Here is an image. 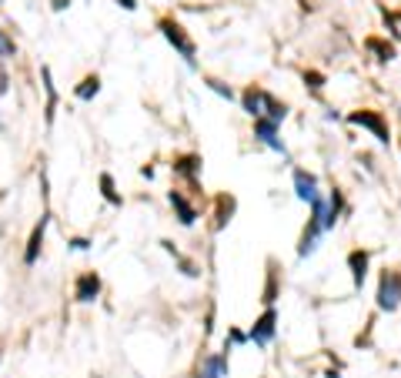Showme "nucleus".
<instances>
[{
	"label": "nucleus",
	"instance_id": "obj_1",
	"mask_svg": "<svg viewBox=\"0 0 401 378\" xmlns=\"http://www.w3.org/2000/svg\"><path fill=\"white\" fill-rule=\"evenodd\" d=\"M157 31H161V37L177 51V54L184 57L187 67H197V44H194V37L184 31V23L174 21L171 14H167V17H157Z\"/></svg>",
	"mask_w": 401,
	"mask_h": 378
},
{
	"label": "nucleus",
	"instance_id": "obj_2",
	"mask_svg": "<svg viewBox=\"0 0 401 378\" xmlns=\"http://www.w3.org/2000/svg\"><path fill=\"white\" fill-rule=\"evenodd\" d=\"M348 124H358V127L371 131L375 137H378V145H385V147L391 145L388 117H385L381 111H375V107H358V111H351V114H348Z\"/></svg>",
	"mask_w": 401,
	"mask_h": 378
},
{
	"label": "nucleus",
	"instance_id": "obj_3",
	"mask_svg": "<svg viewBox=\"0 0 401 378\" xmlns=\"http://www.w3.org/2000/svg\"><path fill=\"white\" fill-rule=\"evenodd\" d=\"M378 308L381 312H398L401 308V271L385 268L378 278Z\"/></svg>",
	"mask_w": 401,
	"mask_h": 378
},
{
	"label": "nucleus",
	"instance_id": "obj_4",
	"mask_svg": "<svg viewBox=\"0 0 401 378\" xmlns=\"http://www.w3.org/2000/svg\"><path fill=\"white\" fill-rule=\"evenodd\" d=\"M274 335H278V312H274V305H271V308H264V315H261L258 322L251 325L248 342H254L258 348H268L274 342Z\"/></svg>",
	"mask_w": 401,
	"mask_h": 378
},
{
	"label": "nucleus",
	"instance_id": "obj_5",
	"mask_svg": "<svg viewBox=\"0 0 401 378\" xmlns=\"http://www.w3.org/2000/svg\"><path fill=\"white\" fill-rule=\"evenodd\" d=\"M254 137H258L264 147H271V151H278V154H288V147H284V141L278 137V124L268 121V117H254Z\"/></svg>",
	"mask_w": 401,
	"mask_h": 378
},
{
	"label": "nucleus",
	"instance_id": "obj_6",
	"mask_svg": "<svg viewBox=\"0 0 401 378\" xmlns=\"http://www.w3.org/2000/svg\"><path fill=\"white\" fill-rule=\"evenodd\" d=\"M47 214H43L41 221L33 224V231H31V238H27V248H24V265L31 268V265H37V258H41V248H43V234H47Z\"/></svg>",
	"mask_w": 401,
	"mask_h": 378
},
{
	"label": "nucleus",
	"instance_id": "obj_7",
	"mask_svg": "<svg viewBox=\"0 0 401 378\" xmlns=\"http://www.w3.org/2000/svg\"><path fill=\"white\" fill-rule=\"evenodd\" d=\"M228 355L231 348H224L221 355H207L197 365V378H228Z\"/></svg>",
	"mask_w": 401,
	"mask_h": 378
},
{
	"label": "nucleus",
	"instance_id": "obj_8",
	"mask_svg": "<svg viewBox=\"0 0 401 378\" xmlns=\"http://www.w3.org/2000/svg\"><path fill=\"white\" fill-rule=\"evenodd\" d=\"M100 295V275L98 271H80L74 281V298L77 301H94Z\"/></svg>",
	"mask_w": 401,
	"mask_h": 378
},
{
	"label": "nucleus",
	"instance_id": "obj_9",
	"mask_svg": "<svg viewBox=\"0 0 401 378\" xmlns=\"http://www.w3.org/2000/svg\"><path fill=\"white\" fill-rule=\"evenodd\" d=\"M368 265H371V251H365V248H355V251L348 255V268H351L355 288H361V285L368 281Z\"/></svg>",
	"mask_w": 401,
	"mask_h": 378
},
{
	"label": "nucleus",
	"instance_id": "obj_10",
	"mask_svg": "<svg viewBox=\"0 0 401 378\" xmlns=\"http://www.w3.org/2000/svg\"><path fill=\"white\" fill-rule=\"evenodd\" d=\"M294 194H298L301 201H308V204L321 198V194H318V178L311 174V171H304V167L294 171Z\"/></svg>",
	"mask_w": 401,
	"mask_h": 378
},
{
	"label": "nucleus",
	"instance_id": "obj_11",
	"mask_svg": "<svg viewBox=\"0 0 401 378\" xmlns=\"http://www.w3.org/2000/svg\"><path fill=\"white\" fill-rule=\"evenodd\" d=\"M41 80H43V94H47V104H43V121L54 124L57 100H61V94H57V88H54V74H51V67H47V64L41 67Z\"/></svg>",
	"mask_w": 401,
	"mask_h": 378
},
{
	"label": "nucleus",
	"instance_id": "obj_12",
	"mask_svg": "<svg viewBox=\"0 0 401 378\" xmlns=\"http://www.w3.org/2000/svg\"><path fill=\"white\" fill-rule=\"evenodd\" d=\"M171 167H174V174H184L191 188H197V178H201V154H177Z\"/></svg>",
	"mask_w": 401,
	"mask_h": 378
},
{
	"label": "nucleus",
	"instance_id": "obj_13",
	"mask_svg": "<svg viewBox=\"0 0 401 378\" xmlns=\"http://www.w3.org/2000/svg\"><path fill=\"white\" fill-rule=\"evenodd\" d=\"M167 198H171V208L177 211V221L184 224V228H191V224L197 221V208L191 204V201H187V194H184V191L174 188L171 194H167Z\"/></svg>",
	"mask_w": 401,
	"mask_h": 378
},
{
	"label": "nucleus",
	"instance_id": "obj_14",
	"mask_svg": "<svg viewBox=\"0 0 401 378\" xmlns=\"http://www.w3.org/2000/svg\"><path fill=\"white\" fill-rule=\"evenodd\" d=\"M264 98H268V90L261 88V84H248L244 94H241V104H244V111L251 117H264Z\"/></svg>",
	"mask_w": 401,
	"mask_h": 378
},
{
	"label": "nucleus",
	"instance_id": "obj_15",
	"mask_svg": "<svg viewBox=\"0 0 401 378\" xmlns=\"http://www.w3.org/2000/svg\"><path fill=\"white\" fill-rule=\"evenodd\" d=\"M365 47H368L371 54L378 57L381 64H388V61H395V54H398V51H395V44H391L388 37H378V33H371V37H365Z\"/></svg>",
	"mask_w": 401,
	"mask_h": 378
},
{
	"label": "nucleus",
	"instance_id": "obj_16",
	"mask_svg": "<svg viewBox=\"0 0 401 378\" xmlns=\"http://www.w3.org/2000/svg\"><path fill=\"white\" fill-rule=\"evenodd\" d=\"M231 214H234V198L231 194H217L214 198V231H224V224L231 221Z\"/></svg>",
	"mask_w": 401,
	"mask_h": 378
},
{
	"label": "nucleus",
	"instance_id": "obj_17",
	"mask_svg": "<svg viewBox=\"0 0 401 378\" xmlns=\"http://www.w3.org/2000/svg\"><path fill=\"white\" fill-rule=\"evenodd\" d=\"M98 94H100V78H98V74H87V78L74 88V98L77 100H94Z\"/></svg>",
	"mask_w": 401,
	"mask_h": 378
},
{
	"label": "nucleus",
	"instance_id": "obj_18",
	"mask_svg": "<svg viewBox=\"0 0 401 378\" xmlns=\"http://www.w3.org/2000/svg\"><path fill=\"white\" fill-rule=\"evenodd\" d=\"M98 184H100V194H104V201H108V204H114V208H120V204H124L118 184H114V178H110L108 171H104V174L98 178Z\"/></svg>",
	"mask_w": 401,
	"mask_h": 378
},
{
	"label": "nucleus",
	"instance_id": "obj_19",
	"mask_svg": "<svg viewBox=\"0 0 401 378\" xmlns=\"http://www.w3.org/2000/svg\"><path fill=\"white\" fill-rule=\"evenodd\" d=\"M264 117H268V121H274V124H281L284 117H288V104H284V100H278L274 94H268V98H264Z\"/></svg>",
	"mask_w": 401,
	"mask_h": 378
},
{
	"label": "nucleus",
	"instance_id": "obj_20",
	"mask_svg": "<svg viewBox=\"0 0 401 378\" xmlns=\"http://www.w3.org/2000/svg\"><path fill=\"white\" fill-rule=\"evenodd\" d=\"M274 301H278V265L268 261V285H264V305L271 308Z\"/></svg>",
	"mask_w": 401,
	"mask_h": 378
},
{
	"label": "nucleus",
	"instance_id": "obj_21",
	"mask_svg": "<svg viewBox=\"0 0 401 378\" xmlns=\"http://www.w3.org/2000/svg\"><path fill=\"white\" fill-rule=\"evenodd\" d=\"M161 245H164V251H171V255L177 258V261H181V271H184L187 278H197V275H201V271H197V265H194V261H191V258H184V255H181V251H177V248H174L171 241H161Z\"/></svg>",
	"mask_w": 401,
	"mask_h": 378
},
{
	"label": "nucleus",
	"instance_id": "obj_22",
	"mask_svg": "<svg viewBox=\"0 0 401 378\" xmlns=\"http://www.w3.org/2000/svg\"><path fill=\"white\" fill-rule=\"evenodd\" d=\"M378 11H381V17H385V27H388V33H391V44H395V41H401V23L395 21V11H388L385 4H381Z\"/></svg>",
	"mask_w": 401,
	"mask_h": 378
},
{
	"label": "nucleus",
	"instance_id": "obj_23",
	"mask_svg": "<svg viewBox=\"0 0 401 378\" xmlns=\"http://www.w3.org/2000/svg\"><path fill=\"white\" fill-rule=\"evenodd\" d=\"M204 84H207L211 90H214V94H221L224 100H234V98H238V94H234V90H231L228 84H224V80H217V78H204Z\"/></svg>",
	"mask_w": 401,
	"mask_h": 378
},
{
	"label": "nucleus",
	"instance_id": "obj_24",
	"mask_svg": "<svg viewBox=\"0 0 401 378\" xmlns=\"http://www.w3.org/2000/svg\"><path fill=\"white\" fill-rule=\"evenodd\" d=\"M304 84L315 90V94H321V88H325V74H321V70H304Z\"/></svg>",
	"mask_w": 401,
	"mask_h": 378
},
{
	"label": "nucleus",
	"instance_id": "obj_25",
	"mask_svg": "<svg viewBox=\"0 0 401 378\" xmlns=\"http://www.w3.org/2000/svg\"><path fill=\"white\" fill-rule=\"evenodd\" d=\"M11 90V74H7V64H4V57H0V98Z\"/></svg>",
	"mask_w": 401,
	"mask_h": 378
},
{
	"label": "nucleus",
	"instance_id": "obj_26",
	"mask_svg": "<svg viewBox=\"0 0 401 378\" xmlns=\"http://www.w3.org/2000/svg\"><path fill=\"white\" fill-rule=\"evenodd\" d=\"M244 342H248V335L238 332V328H231V332H228V345H224V348H231V345H244Z\"/></svg>",
	"mask_w": 401,
	"mask_h": 378
},
{
	"label": "nucleus",
	"instance_id": "obj_27",
	"mask_svg": "<svg viewBox=\"0 0 401 378\" xmlns=\"http://www.w3.org/2000/svg\"><path fill=\"white\" fill-rule=\"evenodd\" d=\"M71 248H74V251H87L90 241H87V238H71Z\"/></svg>",
	"mask_w": 401,
	"mask_h": 378
},
{
	"label": "nucleus",
	"instance_id": "obj_28",
	"mask_svg": "<svg viewBox=\"0 0 401 378\" xmlns=\"http://www.w3.org/2000/svg\"><path fill=\"white\" fill-rule=\"evenodd\" d=\"M118 7H124V11H137V0H114Z\"/></svg>",
	"mask_w": 401,
	"mask_h": 378
},
{
	"label": "nucleus",
	"instance_id": "obj_29",
	"mask_svg": "<svg viewBox=\"0 0 401 378\" xmlns=\"http://www.w3.org/2000/svg\"><path fill=\"white\" fill-rule=\"evenodd\" d=\"M47 4H51L54 11H67V7H71V0H47Z\"/></svg>",
	"mask_w": 401,
	"mask_h": 378
},
{
	"label": "nucleus",
	"instance_id": "obj_30",
	"mask_svg": "<svg viewBox=\"0 0 401 378\" xmlns=\"http://www.w3.org/2000/svg\"><path fill=\"white\" fill-rule=\"evenodd\" d=\"M395 21H398V23H401V11H395Z\"/></svg>",
	"mask_w": 401,
	"mask_h": 378
}]
</instances>
